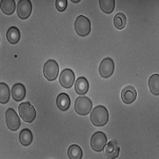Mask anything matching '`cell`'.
<instances>
[{"mask_svg": "<svg viewBox=\"0 0 159 159\" xmlns=\"http://www.w3.org/2000/svg\"><path fill=\"white\" fill-rule=\"evenodd\" d=\"M60 84L65 89H69L73 85L75 81V74L70 69H65L61 72L59 78Z\"/></svg>", "mask_w": 159, "mask_h": 159, "instance_id": "cell-11", "label": "cell"}, {"mask_svg": "<svg viewBox=\"0 0 159 159\" xmlns=\"http://www.w3.org/2000/svg\"><path fill=\"white\" fill-rule=\"evenodd\" d=\"M149 88L150 92L155 96L159 95V75L154 74L152 75L149 80Z\"/></svg>", "mask_w": 159, "mask_h": 159, "instance_id": "cell-21", "label": "cell"}, {"mask_svg": "<svg viewBox=\"0 0 159 159\" xmlns=\"http://www.w3.org/2000/svg\"><path fill=\"white\" fill-rule=\"evenodd\" d=\"M16 4L14 0H2L1 2V10L5 15H11L15 12Z\"/></svg>", "mask_w": 159, "mask_h": 159, "instance_id": "cell-18", "label": "cell"}, {"mask_svg": "<svg viewBox=\"0 0 159 159\" xmlns=\"http://www.w3.org/2000/svg\"><path fill=\"white\" fill-rule=\"evenodd\" d=\"M91 121L96 127L104 126L108 122L109 114L107 109L102 105L95 107L91 114Z\"/></svg>", "mask_w": 159, "mask_h": 159, "instance_id": "cell-1", "label": "cell"}, {"mask_svg": "<svg viewBox=\"0 0 159 159\" xmlns=\"http://www.w3.org/2000/svg\"><path fill=\"white\" fill-rule=\"evenodd\" d=\"M72 2H74V3H78V2H80V0H76V1H74V0H72Z\"/></svg>", "mask_w": 159, "mask_h": 159, "instance_id": "cell-25", "label": "cell"}, {"mask_svg": "<svg viewBox=\"0 0 159 159\" xmlns=\"http://www.w3.org/2000/svg\"><path fill=\"white\" fill-rule=\"evenodd\" d=\"M99 7L105 14H111L113 12L116 6L115 0H99Z\"/></svg>", "mask_w": 159, "mask_h": 159, "instance_id": "cell-20", "label": "cell"}, {"mask_svg": "<svg viewBox=\"0 0 159 159\" xmlns=\"http://www.w3.org/2000/svg\"><path fill=\"white\" fill-rule=\"evenodd\" d=\"M19 139L20 143H22L23 146H25V147L30 146L34 140V135H33L32 131L30 129H23L22 131L20 132Z\"/></svg>", "mask_w": 159, "mask_h": 159, "instance_id": "cell-17", "label": "cell"}, {"mask_svg": "<svg viewBox=\"0 0 159 159\" xmlns=\"http://www.w3.org/2000/svg\"><path fill=\"white\" fill-rule=\"evenodd\" d=\"M11 96L10 88L6 83H0V102L2 104L8 103Z\"/></svg>", "mask_w": 159, "mask_h": 159, "instance_id": "cell-19", "label": "cell"}, {"mask_svg": "<svg viewBox=\"0 0 159 159\" xmlns=\"http://www.w3.org/2000/svg\"><path fill=\"white\" fill-rule=\"evenodd\" d=\"M71 100L69 99V95L66 93H61L57 96V105L58 108L62 111H65L70 107Z\"/></svg>", "mask_w": 159, "mask_h": 159, "instance_id": "cell-15", "label": "cell"}, {"mask_svg": "<svg viewBox=\"0 0 159 159\" xmlns=\"http://www.w3.org/2000/svg\"><path fill=\"white\" fill-rule=\"evenodd\" d=\"M75 111L80 116H87L92 111V102L87 96H80L75 101Z\"/></svg>", "mask_w": 159, "mask_h": 159, "instance_id": "cell-3", "label": "cell"}, {"mask_svg": "<svg viewBox=\"0 0 159 159\" xmlns=\"http://www.w3.org/2000/svg\"><path fill=\"white\" fill-rule=\"evenodd\" d=\"M104 156L107 159H113L119 157L120 147L116 140H111L104 147Z\"/></svg>", "mask_w": 159, "mask_h": 159, "instance_id": "cell-10", "label": "cell"}, {"mask_svg": "<svg viewBox=\"0 0 159 159\" xmlns=\"http://www.w3.org/2000/svg\"><path fill=\"white\" fill-rule=\"evenodd\" d=\"M59 73V65L54 60H49L45 62L43 68V74L48 80L52 81L57 79Z\"/></svg>", "mask_w": 159, "mask_h": 159, "instance_id": "cell-5", "label": "cell"}, {"mask_svg": "<svg viewBox=\"0 0 159 159\" xmlns=\"http://www.w3.org/2000/svg\"><path fill=\"white\" fill-rule=\"evenodd\" d=\"M107 141V138L106 134L102 131H97L91 139V147L95 151L100 152L104 149Z\"/></svg>", "mask_w": 159, "mask_h": 159, "instance_id": "cell-6", "label": "cell"}, {"mask_svg": "<svg viewBox=\"0 0 159 159\" xmlns=\"http://www.w3.org/2000/svg\"><path fill=\"white\" fill-rule=\"evenodd\" d=\"M89 81L84 76H80L78 78L76 84H75V90H76V93L80 95L86 94L89 91Z\"/></svg>", "mask_w": 159, "mask_h": 159, "instance_id": "cell-14", "label": "cell"}, {"mask_svg": "<svg viewBox=\"0 0 159 159\" xmlns=\"http://www.w3.org/2000/svg\"><path fill=\"white\" fill-rule=\"evenodd\" d=\"M82 149L77 145H72L68 150V155L71 159H80L82 157Z\"/></svg>", "mask_w": 159, "mask_h": 159, "instance_id": "cell-22", "label": "cell"}, {"mask_svg": "<svg viewBox=\"0 0 159 159\" xmlns=\"http://www.w3.org/2000/svg\"><path fill=\"white\" fill-rule=\"evenodd\" d=\"M33 6L30 0H20L17 7V14L21 19H27L31 15Z\"/></svg>", "mask_w": 159, "mask_h": 159, "instance_id": "cell-9", "label": "cell"}, {"mask_svg": "<svg viewBox=\"0 0 159 159\" xmlns=\"http://www.w3.org/2000/svg\"><path fill=\"white\" fill-rule=\"evenodd\" d=\"M68 6L67 0H57L56 1V7L57 9L59 11H64Z\"/></svg>", "mask_w": 159, "mask_h": 159, "instance_id": "cell-24", "label": "cell"}, {"mask_svg": "<svg viewBox=\"0 0 159 159\" xmlns=\"http://www.w3.org/2000/svg\"><path fill=\"white\" fill-rule=\"evenodd\" d=\"M114 69V61L110 57H106L102 61L100 65H99V74L103 78H109L113 74Z\"/></svg>", "mask_w": 159, "mask_h": 159, "instance_id": "cell-8", "label": "cell"}, {"mask_svg": "<svg viewBox=\"0 0 159 159\" xmlns=\"http://www.w3.org/2000/svg\"><path fill=\"white\" fill-rule=\"evenodd\" d=\"M127 24V17L123 13H117L114 18V25L118 30H123Z\"/></svg>", "mask_w": 159, "mask_h": 159, "instance_id": "cell-23", "label": "cell"}, {"mask_svg": "<svg viewBox=\"0 0 159 159\" xmlns=\"http://www.w3.org/2000/svg\"><path fill=\"white\" fill-rule=\"evenodd\" d=\"M6 122L8 128L12 131H16L21 125L20 118L13 108L7 109L6 111Z\"/></svg>", "mask_w": 159, "mask_h": 159, "instance_id": "cell-7", "label": "cell"}, {"mask_svg": "<svg viewBox=\"0 0 159 159\" xmlns=\"http://www.w3.org/2000/svg\"><path fill=\"white\" fill-rule=\"evenodd\" d=\"M18 112L20 117L25 123H31L34 121L36 118V111L34 107L31 105L30 102H24L21 103L18 107Z\"/></svg>", "mask_w": 159, "mask_h": 159, "instance_id": "cell-2", "label": "cell"}, {"mask_svg": "<svg viewBox=\"0 0 159 159\" xmlns=\"http://www.w3.org/2000/svg\"><path fill=\"white\" fill-rule=\"evenodd\" d=\"M7 38L8 42L11 44H17L19 42L21 38V33H20L19 29L16 26H11L8 29L7 33Z\"/></svg>", "mask_w": 159, "mask_h": 159, "instance_id": "cell-16", "label": "cell"}, {"mask_svg": "<svg viewBox=\"0 0 159 159\" xmlns=\"http://www.w3.org/2000/svg\"><path fill=\"white\" fill-rule=\"evenodd\" d=\"M75 30L80 37H86L91 33V22L86 16L80 15L75 22Z\"/></svg>", "mask_w": 159, "mask_h": 159, "instance_id": "cell-4", "label": "cell"}, {"mask_svg": "<svg viewBox=\"0 0 159 159\" xmlns=\"http://www.w3.org/2000/svg\"><path fill=\"white\" fill-rule=\"evenodd\" d=\"M136 98H137V92L134 87L127 86L122 90L121 99L123 103L126 104H130L133 103Z\"/></svg>", "mask_w": 159, "mask_h": 159, "instance_id": "cell-12", "label": "cell"}, {"mask_svg": "<svg viewBox=\"0 0 159 159\" xmlns=\"http://www.w3.org/2000/svg\"><path fill=\"white\" fill-rule=\"evenodd\" d=\"M11 94H12L13 99L16 101H21L25 98L26 95V90L25 88L22 84L17 83L12 87L11 90Z\"/></svg>", "mask_w": 159, "mask_h": 159, "instance_id": "cell-13", "label": "cell"}]
</instances>
